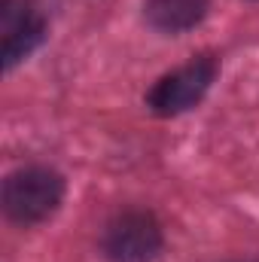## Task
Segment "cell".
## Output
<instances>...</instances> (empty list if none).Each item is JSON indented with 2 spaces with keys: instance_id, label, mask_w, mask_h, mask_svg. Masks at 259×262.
<instances>
[{
  "instance_id": "5b68a950",
  "label": "cell",
  "mask_w": 259,
  "mask_h": 262,
  "mask_svg": "<svg viewBox=\"0 0 259 262\" xmlns=\"http://www.w3.org/2000/svg\"><path fill=\"white\" fill-rule=\"evenodd\" d=\"M210 0H146V21L165 34H180L195 28L207 15Z\"/></svg>"
},
{
  "instance_id": "7a4b0ae2",
  "label": "cell",
  "mask_w": 259,
  "mask_h": 262,
  "mask_svg": "<svg viewBox=\"0 0 259 262\" xmlns=\"http://www.w3.org/2000/svg\"><path fill=\"white\" fill-rule=\"evenodd\" d=\"M213 76H217V61H213L210 55H201V58H195L189 64L177 67L174 73L162 76V79L153 85L146 104H149L153 113H159V116H177V113L195 107V104L207 95Z\"/></svg>"
},
{
  "instance_id": "6da1fadb",
  "label": "cell",
  "mask_w": 259,
  "mask_h": 262,
  "mask_svg": "<svg viewBox=\"0 0 259 262\" xmlns=\"http://www.w3.org/2000/svg\"><path fill=\"white\" fill-rule=\"evenodd\" d=\"M64 195V180L49 168H21L3 183V210L12 223L31 226L52 216Z\"/></svg>"
},
{
  "instance_id": "277c9868",
  "label": "cell",
  "mask_w": 259,
  "mask_h": 262,
  "mask_svg": "<svg viewBox=\"0 0 259 262\" xmlns=\"http://www.w3.org/2000/svg\"><path fill=\"white\" fill-rule=\"evenodd\" d=\"M0 34H3V64L15 67L43 40V18L28 0H3Z\"/></svg>"
},
{
  "instance_id": "3957f363",
  "label": "cell",
  "mask_w": 259,
  "mask_h": 262,
  "mask_svg": "<svg viewBox=\"0 0 259 262\" xmlns=\"http://www.w3.org/2000/svg\"><path fill=\"white\" fill-rule=\"evenodd\" d=\"M162 250V229L153 213L125 210L104 232V256L110 262H153Z\"/></svg>"
}]
</instances>
